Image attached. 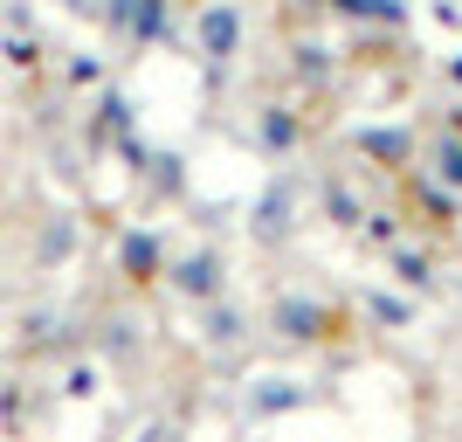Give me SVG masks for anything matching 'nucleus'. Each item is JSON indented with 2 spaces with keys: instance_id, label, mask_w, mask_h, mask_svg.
Segmentation results:
<instances>
[{
  "instance_id": "nucleus-21",
  "label": "nucleus",
  "mask_w": 462,
  "mask_h": 442,
  "mask_svg": "<svg viewBox=\"0 0 462 442\" xmlns=\"http://www.w3.org/2000/svg\"><path fill=\"white\" fill-rule=\"evenodd\" d=\"M49 7H56L62 21H83V28H97V21H104V0H49Z\"/></svg>"
},
{
  "instance_id": "nucleus-13",
  "label": "nucleus",
  "mask_w": 462,
  "mask_h": 442,
  "mask_svg": "<svg viewBox=\"0 0 462 442\" xmlns=\"http://www.w3.org/2000/svg\"><path fill=\"white\" fill-rule=\"evenodd\" d=\"M77 249H83V221L77 214H42L35 242H28V263L35 269H62V263H77Z\"/></svg>"
},
{
  "instance_id": "nucleus-15",
  "label": "nucleus",
  "mask_w": 462,
  "mask_h": 442,
  "mask_svg": "<svg viewBox=\"0 0 462 442\" xmlns=\"http://www.w3.org/2000/svg\"><path fill=\"white\" fill-rule=\"evenodd\" d=\"M359 318H366L373 332H414L421 325V305H414V297H393L386 284H366L359 290Z\"/></svg>"
},
{
  "instance_id": "nucleus-9",
  "label": "nucleus",
  "mask_w": 462,
  "mask_h": 442,
  "mask_svg": "<svg viewBox=\"0 0 462 442\" xmlns=\"http://www.w3.org/2000/svg\"><path fill=\"white\" fill-rule=\"evenodd\" d=\"M166 263H173V249H166V229H152V221L117 229V277H125L132 290H152L159 277H166Z\"/></svg>"
},
{
  "instance_id": "nucleus-20",
  "label": "nucleus",
  "mask_w": 462,
  "mask_h": 442,
  "mask_svg": "<svg viewBox=\"0 0 462 442\" xmlns=\"http://www.w3.org/2000/svg\"><path fill=\"white\" fill-rule=\"evenodd\" d=\"M62 83L69 90H104V56H69L62 62Z\"/></svg>"
},
{
  "instance_id": "nucleus-2",
  "label": "nucleus",
  "mask_w": 462,
  "mask_h": 442,
  "mask_svg": "<svg viewBox=\"0 0 462 442\" xmlns=\"http://www.w3.org/2000/svg\"><path fill=\"white\" fill-rule=\"evenodd\" d=\"M310 221V174L304 166H276L263 187L249 193V208H242V229L263 256H283Z\"/></svg>"
},
{
  "instance_id": "nucleus-8",
  "label": "nucleus",
  "mask_w": 462,
  "mask_h": 442,
  "mask_svg": "<svg viewBox=\"0 0 462 442\" xmlns=\"http://www.w3.org/2000/svg\"><path fill=\"white\" fill-rule=\"evenodd\" d=\"M310 214H325L331 229L359 235V229H366V214H373L366 180H352L346 166H318V174H310Z\"/></svg>"
},
{
  "instance_id": "nucleus-3",
  "label": "nucleus",
  "mask_w": 462,
  "mask_h": 442,
  "mask_svg": "<svg viewBox=\"0 0 462 442\" xmlns=\"http://www.w3.org/2000/svg\"><path fill=\"white\" fill-rule=\"evenodd\" d=\"M228 249H221V242H193V249H180L173 263H166V277H159V284L173 290L180 305L187 311H200V305H214V297H228Z\"/></svg>"
},
{
  "instance_id": "nucleus-11",
  "label": "nucleus",
  "mask_w": 462,
  "mask_h": 442,
  "mask_svg": "<svg viewBox=\"0 0 462 442\" xmlns=\"http://www.w3.org/2000/svg\"><path fill=\"white\" fill-rule=\"evenodd\" d=\"M249 146H255L263 159H290L297 146H304V118H297V104H255Z\"/></svg>"
},
{
  "instance_id": "nucleus-22",
  "label": "nucleus",
  "mask_w": 462,
  "mask_h": 442,
  "mask_svg": "<svg viewBox=\"0 0 462 442\" xmlns=\"http://www.w3.org/2000/svg\"><path fill=\"white\" fill-rule=\"evenodd\" d=\"M62 394H69V401H90V394H97V366H69Z\"/></svg>"
},
{
  "instance_id": "nucleus-7",
  "label": "nucleus",
  "mask_w": 462,
  "mask_h": 442,
  "mask_svg": "<svg viewBox=\"0 0 462 442\" xmlns=\"http://www.w3.org/2000/svg\"><path fill=\"white\" fill-rule=\"evenodd\" d=\"M235 401H242V422H283V415H304L318 401V387L304 373H255V381H242Z\"/></svg>"
},
{
  "instance_id": "nucleus-6",
  "label": "nucleus",
  "mask_w": 462,
  "mask_h": 442,
  "mask_svg": "<svg viewBox=\"0 0 462 442\" xmlns=\"http://www.w3.org/2000/svg\"><path fill=\"white\" fill-rule=\"evenodd\" d=\"M97 28L125 49H159V42H173V0H104Z\"/></svg>"
},
{
  "instance_id": "nucleus-16",
  "label": "nucleus",
  "mask_w": 462,
  "mask_h": 442,
  "mask_svg": "<svg viewBox=\"0 0 462 442\" xmlns=\"http://www.w3.org/2000/svg\"><path fill=\"white\" fill-rule=\"evenodd\" d=\"M421 174L435 180L442 193H456V201H462V138H456V132H442V125L428 132V146H421Z\"/></svg>"
},
{
  "instance_id": "nucleus-17",
  "label": "nucleus",
  "mask_w": 462,
  "mask_h": 442,
  "mask_svg": "<svg viewBox=\"0 0 462 442\" xmlns=\"http://www.w3.org/2000/svg\"><path fill=\"white\" fill-rule=\"evenodd\" d=\"M90 346L104 353L111 366L138 360V353H145V318H138V311H117V318H104V325L90 332Z\"/></svg>"
},
{
  "instance_id": "nucleus-12",
  "label": "nucleus",
  "mask_w": 462,
  "mask_h": 442,
  "mask_svg": "<svg viewBox=\"0 0 462 442\" xmlns=\"http://www.w3.org/2000/svg\"><path fill=\"white\" fill-rule=\"evenodd\" d=\"M125 153L138 159V193H145V208H159V201H180L187 193V166H180V153H152V146H125Z\"/></svg>"
},
{
  "instance_id": "nucleus-10",
  "label": "nucleus",
  "mask_w": 462,
  "mask_h": 442,
  "mask_svg": "<svg viewBox=\"0 0 462 442\" xmlns=\"http://www.w3.org/2000/svg\"><path fill=\"white\" fill-rule=\"evenodd\" d=\"M352 153L380 166V174H414V159H421V132L414 125H359L352 132Z\"/></svg>"
},
{
  "instance_id": "nucleus-23",
  "label": "nucleus",
  "mask_w": 462,
  "mask_h": 442,
  "mask_svg": "<svg viewBox=\"0 0 462 442\" xmlns=\"http://www.w3.org/2000/svg\"><path fill=\"white\" fill-rule=\"evenodd\" d=\"M448 77H456V90H462V49H456V62H448Z\"/></svg>"
},
{
  "instance_id": "nucleus-19",
  "label": "nucleus",
  "mask_w": 462,
  "mask_h": 442,
  "mask_svg": "<svg viewBox=\"0 0 462 442\" xmlns=\"http://www.w3.org/2000/svg\"><path fill=\"white\" fill-rule=\"evenodd\" d=\"M359 242H373V249H393V242H401V214H393V208H373V214H366V229H359Z\"/></svg>"
},
{
  "instance_id": "nucleus-14",
  "label": "nucleus",
  "mask_w": 462,
  "mask_h": 442,
  "mask_svg": "<svg viewBox=\"0 0 462 442\" xmlns=\"http://www.w3.org/2000/svg\"><path fill=\"white\" fill-rule=\"evenodd\" d=\"M386 269H393V284L414 290V297H435V290H442V263H435L428 242H393V249H386Z\"/></svg>"
},
{
  "instance_id": "nucleus-5",
  "label": "nucleus",
  "mask_w": 462,
  "mask_h": 442,
  "mask_svg": "<svg viewBox=\"0 0 462 442\" xmlns=\"http://www.w3.org/2000/svg\"><path fill=\"white\" fill-rule=\"evenodd\" d=\"M255 305L242 297V290H228V297H214V305H200L193 311V346L200 353H242V346H255Z\"/></svg>"
},
{
  "instance_id": "nucleus-18",
  "label": "nucleus",
  "mask_w": 462,
  "mask_h": 442,
  "mask_svg": "<svg viewBox=\"0 0 462 442\" xmlns=\"http://www.w3.org/2000/svg\"><path fill=\"white\" fill-rule=\"evenodd\" d=\"M331 70H338V49L318 35H297L290 42V77L297 83H331Z\"/></svg>"
},
{
  "instance_id": "nucleus-4",
  "label": "nucleus",
  "mask_w": 462,
  "mask_h": 442,
  "mask_svg": "<svg viewBox=\"0 0 462 442\" xmlns=\"http://www.w3.org/2000/svg\"><path fill=\"white\" fill-rule=\"evenodd\" d=\"M187 49L208 70H228L242 49H249V14L235 7V0H200L193 7V28H187Z\"/></svg>"
},
{
  "instance_id": "nucleus-1",
  "label": "nucleus",
  "mask_w": 462,
  "mask_h": 442,
  "mask_svg": "<svg viewBox=\"0 0 462 442\" xmlns=\"http://www.w3.org/2000/svg\"><path fill=\"white\" fill-rule=\"evenodd\" d=\"M263 332H270L276 353H325L352 332V318H346V305H331L325 290L283 284L270 305H263Z\"/></svg>"
}]
</instances>
